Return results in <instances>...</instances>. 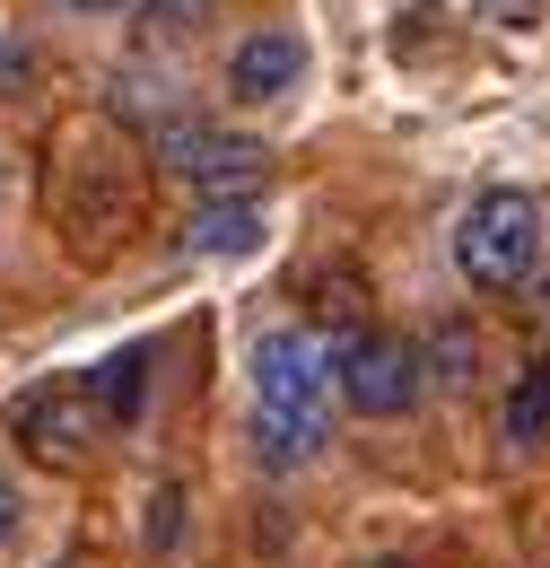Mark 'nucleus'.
I'll list each match as a JSON object with an SVG mask.
<instances>
[{"instance_id":"obj_1","label":"nucleus","mask_w":550,"mask_h":568,"mask_svg":"<svg viewBox=\"0 0 550 568\" xmlns=\"http://www.w3.org/2000/svg\"><path fill=\"white\" fill-rule=\"evenodd\" d=\"M324 394H333V342L306 324H279L254 342V446L263 464L288 473L324 446Z\"/></svg>"},{"instance_id":"obj_2","label":"nucleus","mask_w":550,"mask_h":568,"mask_svg":"<svg viewBox=\"0 0 550 568\" xmlns=\"http://www.w3.org/2000/svg\"><path fill=\"white\" fill-rule=\"evenodd\" d=\"M455 263H464V281H472V288L516 297V288L533 281V263H542V202L516 193V184L481 193V202L464 211V227H455Z\"/></svg>"},{"instance_id":"obj_3","label":"nucleus","mask_w":550,"mask_h":568,"mask_svg":"<svg viewBox=\"0 0 550 568\" xmlns=\"http://www.w3.org/2000/svg\"><path fill=\"white\" fill-rule=\"evenodd\" d=\"M419 385H428V367L394 333H349L342 351H333V394H342L358 420H403L419 403Z\"/></svg>"},{"instance_id":"obj_4","label":"nucleus","mask_w":550,"mask_h":568,"mask_svg":"<svg viewBox=\"0 0 550 568\" xmlns=\"http://www.w3.org/2000/svg\"><path fill=\"white\" fill-rule=\"evenodd\" d=\"M157 158H166L175 175H193L210 202H218V193H227V202H236V193L254 202V184H263V149L236 141V132H210V123H166V132H157Z\"/></svg>"},{"instance_id":"obj_5","label":"nucleus","mask_w":550,"mask_h":568,"mask_svg":"<svg viewBox=\"0 0 550 568\" xmlns=\"http://www.w3.org/2000/svg\"><path fill=\"white\" fill-rule=\"evenodd\" d=\"M306 79V44L288 36V27H263V36H245L236 44V62H227V88L245 97V105H272Z\"/></svg>"},{"instance_id":"obj_6","label":"nucleus","mask_w":550,"mask_h":568,"mask_svg":"<svg viewBox=\"0 0 550 568\" xmlns=\"http://www.w3.org/2000/svg\"><path fill=\"white\" fill-rule=\"evenodd\" d=\"M18 437H27L44 464H79V455H88V437H96L88 385H79V394H27V403H18Z\"/></svg>"},{"instance_id":"obj_7","label":"nucleus","mask_w":550,"mask_h":568,"mask_svg":"<svg viewBox=\"0 0 550 568\" xmlns=\"http://www.w3.org/2000/svg\"><path fill=\"white\" fill-rule=\"evenodd\" d=\"M498 437H507V446H542L550 437V351L516 367V385H507V403H498Z\"/></svg>"},{"instance_id":"obj_8","label":"nucleus","mask_w":550,"mask_h":568,"mask_svg":"<svg viewBox=\"0 0 550 568\" xmlns=\"http://www.w3.org/2000/svg\"><path fill=\"white\" fill-rule=\"evenodd\" d=\"M184 245L193 254H254L263 245V211L236 193V202H202L193 211V227H184Z\"/></svg>"},{"instance_id":"obj_9","label":"nucleus","mask_w":550,"mask_h":568,"mask_svg":"<svg viewBox=\"0 0 550 568\" xmlns=\"http://www.w3.org/2000/svg\"><path fill=\"white\" fill-rule=\"evenodd\" d=\"M140 376H149V358H140V351H123V358L96 367V403H105L114 420H132V412H140Z\"/></svg>"},{"instance_id":"obj_10","label":"nucleus","mask_w":550,"mask_h":568,"mask_svg":"<svg viewBox=\"0 0 550 568\" xmlns=\"http://www.w3.org/2000/svg\"><path fill=\"white\" fill-rule=\"evenodd\" d=\"M202 18H210V0H149V18H140V27H149V36H193Z\"/></svg>"},{"instance_id":"obj_11","label":"nucleus","mask_w":550,"mask_h":568,"mask_svg":"<svg viewBox=\"0 0 550 568\" xmlns=\"http://www.w3.org/2000/svg\"><path fill=\"white\" fill-rule=\"evenodd\" d=\"M437 367H446V385H464V376H472V333H464V324H446V333H437Z\"/></svg>"},{"instance_id":"obj_12","label":"nucleus","mask_w":550,"mask_h":568,"mask_svg":"<svg viewBox=\"0 0 550 568\" xmlns=\"http://www.w3.org/2000/svg\"><path fill=\"white\" fill-rule=\"evenodd\" d=\"M18 534V490H9V473H0V542Z\"/></svg>"},{"instance_id":"obj_13","label":"nucleus","mask_w":550,"mask_h":568,"mask_svg":"<svg viewBox=\"0 0 550 568\" xmlns=\"http://www.w3.org/2000/svg\"><path fill=\"white\" fill-rule=\"evenodd\" d=\"M79 18H114V9H132V0H70Z\"/></svg>"},{"instance_id":"obj_14","label":"nucleus","mask_w":550,"mask_h":568,"mask_svg":"<svg viewBox=\"0 0 550 568\" xmlns=\"http://www.w3.org/2000/svg\"><path fill=\"white\" fill-rule=\"evenodd\" d=\"M542 324H550V281H542Z\"/></svg>"},{"instance_id":"obj_15","label":"nucleus","mask_w":550,"mask_h":568,"mask_svg":"<svg viewBox=\"0 0 550 568\" xmlns=\"http://www.w3.org/2000/svg\"><path fill=\"white\" fill-rule=\"evenodd\" d=\"M376 568H403V560H376Z\"/></svg>"}]
</instances>
